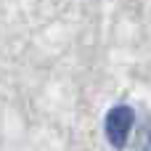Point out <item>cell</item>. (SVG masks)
Masks as SVG:
<instances>
[{
    "instance_id": "6da1fadb",
    "label": "cell",
    "mask_w": 151,
    "mask_h": 151,
    "mask_svg": "<svg viewBox=\"0 0 151 151\" xmlns=\"http://www.w3.org/2000/svg\"><path fill=\"white\" fill-rule=\"evenodd\" d=\"M133 125H135V111H133L127 104H119V106L109 109V114H106V125H104L109 143H111L114 149H125Z\"/></svg>"
},
{
    "instance_id": "7a4b0ae2",
    "label": "cell",
    "mask_w": 151,
    "mask_h": 151,
    "mask_svg": "<svg viewBox=\"0 0 151 151\" xmlns=\"http://www.w3.org/2000/svg\"><path fill=\"white\" fill-rule=\"evenodd\" d=\"M133 151H151V119L138 130V138H135Z\"/></svg>"
}]
</instances>
